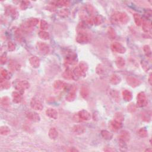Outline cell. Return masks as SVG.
<instances>
[{
  "label": "cell",
  "mask_w": 152,
  "mask_h": 152,
  "mask_svg": "<svg viewBox=\"0 0 152 152\" xmlns=\"http://www.w3.org/2000/svg\"><path fill=\"white\" fill-rule=\"evenodd\" d=\"M112 20L115 22L125 24L128 22L129 17L124 12L116 11L112 15Z\"/></svg>",
  "instance_id": "6da1fadb"
},
{
  "label": "cell",
  "mask_w": 152,
  "mask_h": 152,
  "mask_svg": "<svg viewBox=\"0 0 152 152\" xmlns=\"http://www.w3.org/2000/svg\"><path fill=\"white\" fill-rule=\"evenodd\" d=\"M90 40V37L85 31L79 32L78 35L76 38V41L79 44H86Z\"/></svg>",
  "instance_id": "7a4b0ae2"
},
{
  "label": "cell",
  "mask_w": 152,
  "mask_h": 152,
  "mask_svg": "<svg viewBox=\"0 0 152 152\" xmlns=\"http://www.w3.org/2000/svg\"><path fill=\"white\" fill-rule=\"evenodd\" d=\"M14 87L16 88V89L20 90V91H23V90L29 88L30 84L27 80H20L16 81L14 83Z\"/></svg>",
  "instance_id": "3957f363"
},
{
  "label": "cell",
  "mask_w": 152,
  "mask_h": 152,
  "mask_svg": "<svg viewBox=\"0 0 152 152\" xmlns=\"http://www.w3.org/2000/svg\"><path fill=\"white\" fill-rule=\"evenodd\" d=\"M30 106L33 109L40 111L43 109V105L38 99L36 98H33L30 101Z\"/></svg>",
  "instance_id": "277c9868"
},
{
  "label": "cell",
  "mask_w": 152,
  "mask_h": 152,
  "mask_svg": "<svg viewBox=\"0 0 152 152\" xmlns=\"http://www.w3.org/2000/svg\"><path fill=\"white\" fill-rule=\"evenodd\" d=\"M110 48L114 52L119 53V54H124L126 52V49L125 47L119 42L112 43Z\"/></svg>",
  "instance_id": "5b68a950"
},
{
  "label": "cell",
  "mask_w": 152,
  "mask_h": 152,
  "mask_svg": "<svg viewBox=\"0 0 152 152\" xmlns=\"http://www.w3.org/2000/svg\"><path fill=\"white\" fill-rule=\"evenodd\" d=\"M147 99L145 93L144 92H140L137 95V105L138 107L141 108L146 105Z\"/></svg>",
  "instance_id": "8992f818"
},
{
  "label": "cell",
  "mask_w": 152,
  "mask_h": 152,
  "mask_svg": "<svg viewBox=\"0 0 152 152\" xmlns=\"http://www.w3.org/2000/svg\"><path fill=\"white\" fill-rule=\"evenodd\" d=\"M37 48L42 54H48L50 51V48L48 44L43 42H39L36 44Z\"/></svg>",
  "instance_id": "52a82bcc"
},
{
  "label": "cell",
  "mask_w": 152,
  "mask_h": 152,
  "mask_svg": "<svg viewBox=\"0 0 152 152\" xmlns=\"http://www.w3.org/2000/svg\"><path fill=\"white\" fill-rule=\"evenodd\" d=\"M26 117H27V118L29 119L30 121H33V122H39L40 120V117L39 116V115L37 114L36 112L33 111H30L26 113Z\"/></svg>",
  "instance_id": "ba28073f"
},
{
  "label": "cell",
  "mask_w": 152,
  "mask_h": 152,
  "mask_svg": "<svg viewBox=\"0 0 152 152\" xmlns=\"http://www.w3.org/2000/svg\"><path fill=\"white\" fill-rule=\"evenodd\" d=\"M127 83L132 87H136L141 84V81L139 79L133 76H129L127 78Z\"/></svg>",
  "instance_id": "9c48e42d"
},
{
  "label": "cell",
  "mask_w": 152,
  "mask_h": 152,
  "mask_svg": "<svg viewBox=\"0 0 152 152\" xmlns=\"http://www.w3.org/2000/svg\"><path fill=\"white\" fill-rule=\"evenodd\" d=\"M78 116H79L81 121H89L91 119V114L87 110H81L77 113Z\"/></svg>",
  "instance_id": "30bf717a"
},
{
  "label": "cell",
  "mask_w": 152,
  "mask_h": 152,
  "mask_svg": "<svg viewBox=\"0 0 152 152\" xmlns=\"http://www.w3.org/2000/svg\"><path fill=\"white\" fill-rule=\"evenodd\" d=\"M76 97V87L75 86H73L71 88L70 91L69 92V93L67 94V95L65 97V100L67 102H73L75 100Z\"/></svg>",
  "instance_id": "8fae6325"
},
{
  "label": "cell",
  "mask_w": 152,
  "mask_h": 152,
  "mask_svg": "<svg viewBox=\"0 0 152 152\" xmlns=\"http://www.w3.org/2000/svg\"><path fill=\"white\" fill-rule=\"evenodd\" d=\"M46 115L49 118L53 119V120H57L58 116V112L54 108L47 109L46 110Z\"/></svg>",
  "instance_id": "7c38bea8"
},
{
  "label": "cell",
  "mask_w": 152,
  "mask_h": 152,
  "mask_svg": "<svg viewBox=\"0 0 152 152\" xmlns=\"http://www.w3.org/2000/svg\"><path fill=\"white\" fill-rule=\"evenodd\" d=\"M86 129L83 125H75L73 127V131L75 134L80 135L85 133Z\"/></svg>",
  "instance_id": "4fadbf2b"
},
{
  "label": "cell",
  "mask_w": 152,
  "mask_h": 152,
  "mask_svg": "<svg viewBox=\"0 0 152 152\" xmlns=\"http://www.w3.org/2000/svg\"><path fill=\"white\" fill-rule=\"evenodd\" d=\"M29 63L32 67L37 68L40 66V59L36 56H32L29 58Z\"/></svg>",
  "instance_id": "5bb4252c"
},
{
  "label": "cell",
  "mask_w": 152,
  "mask_h": 152,
  "mask_svg": "<svg viewBox=\"0 0 152 152\" xmlns=\"http://www.w3.org/2000/svg\"><path fill=\"white\" fill-rule=\"evenodd\" d=\"M121 123L122 122H119V121L115 120H112L109 123L110 128L113 131H117L122 127V124Z\"/></svg>",
  "instance_id": "9a60e30c"
},
{
  "label": "cell",
  "mask_w": 152,
  "mask_h": 152,
  "mask_svg": "<svg viewBox=\"0 0 152 152\" xmlns=\"http://www.w3.org/2000/svg\"><path fill=\"white\" fill-rule=\"evenodd\" d=\"M67 86V83L64 81L60 80H56L54 83V87L55 89L57 90H62Z\"/></svg>",
  "instance_id": "2e32d148"
},
{
  "label": "cell",
  "mask_w": 152,
  "mask_h": 152,
  "mask_svg": "<svg viewBox=\"0 0 152 152\" xmlns=\"http://www.w3.org/2000/svg\"><path fill=\"white\" fill-rule=\"evenodd\" d=\"M130 138V133L128 131L126 130H123L121 132L120 136V140L125 141V142H127L129 141Z\"/></svg>",
  "instance_id": "e0dca14e"
},
{
  "label": "cell",
  "mask_w": 152,
  "mask_h": 152,
  "mask_svg": "<svg viewBox=\"0 0 152 152\" xmlns=\"http://www.w3.org/2000/svg\"><path fill=\"white\" fill-rule=\"evenodd\" d=\"M73 79H77L79 78L82 77V76H85V73H83L80 70L79 67H75L74 70L73 71Z\"/></svg>",
  "instance_id": "ac0fdd59"
},
{
  "label": "cell",
  "mask_w": 152,
  "mask_h": 152,
  "mask_svg": "<svg viewBox=\"0 0 152 152\" xmlns=\"http://www.w3.org/2000/svg\"><path fill=\"white\" fill-rule=\"evenodd\" d=\"M12 97H13V102L15 103H19L22 100V96L21 95L19 92H14L12 94Z\"/></svg>",
  "instance_id": "d6986e66"
},
{
  "label": "cell",
  "mask_w": 152,
  "mask_h": 152,
  "mask_svg": "<svg viewBox=\"0 0 152 152\" xmlns=\"http://www.w3.org/2000/svg\"><path fill=\"white\" fill-rule=\"evenodd\" d=\"M122 97L125 101L126 102H130V100L132 99V93L131 92L128 90H124L122 92Z\"/></svg>",
  "instance_id": "ffe728a7"
},
{
  "label": "cell",
  "mask_w": 152,
  "mask_h": 152,
  "mask_svg": "<svg viewBox=\"0 0 152 152\" xmlns=\"http://www.w3.org/2000/svg\"><path fill=\"white\" fill-rule=\"evenodd\" d=\"M48 135L49 138L52 140H55L57 137H58V131L57 130V129L54 128V127H52L51 128L49 131L48 133Z\"/></svg>",
  "instance_id": "44dd1931"
},
{
  "label": "cell",
  "mask_w": 152,
  "mask_h": 152,
  "mask_svg": "<svg viewBox=\"0 0 152 152\" xmlns=\"http://www.w3.org/2000/svg\"><path fill=\"white\" fill-rule=\"evenodd\" d=\"M121 78L120 75L117 74H114L111 76L110 79V83H112V85H118L121 82Z\"/></svg>",
  "instance_id": "7402d4cb"
},
{
  "label": "cell",
  "mask_w": 152,
  "mask_h": 152,
  "mask_svg": "<svg viewBox=\"0 0 152 152\" xmlns=\"http://www.w3.org/2000/svg\"><path fill=\"white\" fill-rule=\"evenodd\" d=\"M89 94V89L85 86H83L81 87L80 89V95L81 97L84 99H86Z\"/></svg>",
  "instance_id": "603a6c76"
},
{
  "label": "cell",
  "mask_w": 152,
  "mask_h": 152,
  "mask_svg": "<svg viewBox=\"0 0 152 152\" xmlns=\"http://www.w3.org/2000/svg\"><path fill=\"white\" fill-rule=\"evenodd\" d=\"M63 77L67 80L73 79V73L70 69L67 68L63 73Z\"/></svg>",
  "instance_id": "cb8c5ba5"
},
{
  "label": "cell",
  "mask_w": 152,
  "mask_h": 152,
  "mask_svg": "<svg viewBox=\"0 0 152 152\" xmlns=\"http://www.w3.org/2000/svg\"><path fill=\"white\" fill-rule=\"evenodd\" d=\"M115 63H116V66L118 67V68H120L124 67L125 65V59L121 57H117L116 59Z\"/></svg>",
  "instance_id": "d4e9b609"
},
{
  "label": "cell",
  "mask_w": 152,
  "mask_h": 152,
  "mask_svg": "<svg viewBox=\"0 0 152 152\" xmlns=\"http://www.w3.org/2000/svg\"><path fill=\"white\" fill-rule=\"evenodd\" d=\"M79 67L80 70L83 72V73H85L87 71L88 68H89V66H88L87 64L84 62V61H81V62L80 63Z\"/></svg>",
  "instance_id": "484cf974"
},
{
  "label": "cell",
  "mask_w": 152,
  "mask_h": 152,
  "mask_svg": "<svg viewBox=\"0 0 152 152\" xmlns=\"http://www.w3.org/2000/svg\"><path fill=\"white\" fill-rule=\"evenodd\" d=\"M101 135L105 140H110L112 139L113 137V134L110 133L109 131L107 130H102L101 131Z\"/></svg>",
  "instance_id": "4316f807"
},
{
  "label": "cell",
  "mask_w": 152,
  "mask_h": 152,
  "mask_svg": "<svg viewBox=\"0 0 152 152\" xmlns=\"http://www.w3.org/2000/svg\"><path fill=\"white\" fill-rule=\"evenodd\" d=\"M38 34L39 38L43 40H48L49 39V37H50L49 33L44 31V30H41V31L39 32Z\"/></svg>",
  "instance_id": "83f0119b"
},
{
  "label": "cell",
  "mask_w": 152,
  "mask_h": 152,
  "mask_svg": "<svg viewBox=\"0 0 152 152\" xmlns=\"http://www.w3.org/2000/svg\"><path fill=\"white\" fill-rule=\"evenodd\" d=\"M151 23L149 22H144L143 23L142 29L143 30L144 32L148 33L151 30Z\"/></svg>",
  "instance_id": "f1b7e54d"
},
{
  "label": "cell",
  "mask_w": 152,
  "mask_h": 152,
  "mask_svg": "<svg viewBox=\"0 0 152 152\" xmlns=\"http://www.w3.org/2000/svg\"><path fill=\"white\" fill-rule=\"evenodd\" d=\"M39 19L37 18H29L27 21V23H28L30 27H34V26H36L37 24L39 23Z\"/></svg>",
  "instance_id": "f546056e"
},
{
  "label": "cell",
  "mask_w": 152,
  "mask_h": 152,
  "mask_svg": "<svg viewBox=\"0 0 152 152\" xmlns=\"http://www.w3.org/2000/svg\"><path fill=\"white\" fill-rule=\"evenodd\" d=\"M70 4V2L67 0H61V1H58L55 3V5L58 7H67Z\"/></svg>",
  "instance_id": "4dcf8cb0"
},
{
  "label": "cell",
  "mask_w": 152,
  "mask_h": 152,
  "mask_svg": "<svg viewBox=\"0 0 152 152\" xmlns=\"http://www.w3.org/2000/svg\"><path fill=\"white\" fill-rule=\"evenodd\" d=\"M103 18H102L101 16H95V17L93 18V24H95V25H96V26H98V25H100V24H101L102 23H103Z\"/></svg>",
  "instance_id": "1f68e13d"
},
{
  "label": "cell",
  "mask_w": 152,
  "mask_h": 152,
  "mask_svg": "<svg viewBox=\"0 0 152 152\" xmlns=\"http://www.w3.org/2000/svg\"><path fill=\"white\" fill-rule=\"evenodd\" d=\"M143 50L146 56L149 58V59H151V49L150 48V46L149 45H144L143 47Z\"/></svg>",
  "instance_id": "d6a6232c"
},
{
  "label": "cell",
  "mask_w": 152,
  "mask_h": 152,
  "mask_svg": "<svg viewBox=\"0 0 152 152\" xmlns=\"http://www.w3.org/2000/svg\"><path fill=\"white\" fill-rule=\"evenodd\" d=\"M134 18L135 24L137 26H140L142 24V19H141V16H140V14L137 13H135L134 14Z\"/></svg>",
  "instance_id": "836d02e7"
},
{
  "label": "cell",
  "mask_w": 152,
  "mask_h": 152,
  "mask_svg": "<svg viewBox=\"0 0 152 152\" xmlns=\"http://www.w3.org/2000/svg\"><path fill=\"white\" fill-rule=\"evenodd\" d=\"M1 89H7L10 87V83L8 81L5 80L4 79L1 77Z\"/></svg>",
  "instance_id": "e575fe53"
},
{
  "label": "cell",
  "mask_w": 152,
  "mask_h": 152,
  "mask_svg": "<svg viewBox=\"0 0 152 152\" xmlns=\"http://www.w3.org/2000/svg\"><path fill=\"white\" fill-rule=\"evenodd\" d=\"M108 34L109 38L111 39H114L116 38V33L114 29H113L112 27H108Z\"/></svg>",
  "instance_id": "d590c367"
},
{
  "label": "cell",
  "mask_w": 152,
  "mask_h": 152,
  "mask_svg": "<svg viewBox=\"0 0 152 152\" xmlns=\"http://www.w3.org/2000/svg\"><path fill=\"white\" fill-rule=\"evenodd\" d=\"M10 133V129L7 126H2L0 128V134L2 135H8Z\"/></svg>",
  "instance_id": "8d00e7d4"
},
{
  "label": "cell",
  "mask_w": 152,
  "mask_h": 152,
  "mask_svg": "<svg viewBox=\"0 0 152 152\" xmlns=\"http://www.w3.org/2000/svg\"><path fill=\"white\" fill-rule=\"evenodd\" d=\"M1 103L4 107H7L10 105V99L7 96H4L1 99Z\"/></svg>",
  "instance_id": "74e56055"
},
{
  "label": "cell",
  "mask_w": 152,
  "mask_h": 152,
  "mask_svg": "<svg viewBox=\"0 0 152 152\" xmlns=\"http://www.w3.org/2000/svg\"><path fill=\"white\" fill-rule=\"evenodd\" d=\"M137 134H139L140 137H143V138H144V137H146L148 135L147 131L144 128H141L140 129V130L137 131Z\"/></svg>",
  "instance_id": "f35d334b"
},
{
  "label": "cell",
  "mask_w": 152,
  "mask_h": 152,
  "mask_svg": "<svg viewBox=\"0 0 152 152\" xmlns=\"http://www.w3.org/2000/svg\"><path fill=\"white\" fill-rule=\"evenodd\" d=\"M58 14H59V16H60L61 17H67L69 15L70 11H69V10L68 9H63V10H60Z\"/></svg>",
  "instance_id": "ab89813d"
},
{
  "label": "cell",
  "mask_w": 152,
  "mask_h": 152,
  "mask_svg": "<svg viewBox=\"0 0 152 152\" xmlns=\"http://www.w3.org/2000/svg\"><path fill=\"white\" fill-rule=\"evenodd\" d=\"M48 27H49V25L48 23L45 21V20H41L40 23V28L41 29L45 31V30L48 29Z\"/></svg>",
  "instance_id": "60d3db41"
},
{
  "label": "cell",
  "mask_w": 152,
  "mask_h": 152,
  "mask_svg": "<svg viewBox=\"0 0 152 152\" xmlns=\"http://www.w3.org/2000/svg\"><path fill=\"white\" fill-rule=\"evenodd\" d=\"M114 120L118 121L120 122H122V121L124 120V115H123L120 112H117V113H116L115 115Z\"/></svg>",
  "instance_id": "b9f144b4"
},
{
  "label": "cell",
  "mask_w": 152,
  "mask_h": 152,
  "mask_svg": "<svg viewBox=\"0 0 152 152\" xmlns=\"http://www.w3.org/2000/svg\"><path fill=\"white\" fill-rule=\"evenodd\" d=\"M22 29L24 30V31L27 32H29L31 31V30H32V27H30V26L29 25L27 22L22 24Z\"/></svg>",
  "instance_id": "7bdbcfd3"
},
{
  "label": "cell",
  "mask_w": 152,
  "mask_h": 152,
  "mask_svg": "<svg viewBox=\"0 0 152 152\" xmlns=\"http://www.w3.org/2000/svg\"><path fill=\"white\" fill-rule=\"evenodd\" d=\"M141 65L142 66V68H143L144 70L145 71H148L150 69V66L149 65V64L145 60H142L141 61Z\"/></svg>",
  "instance_id": "ee69618b"
},
{
  "label": "cell",
  "mask_w": 152,
  "mask_h": 152,
  "mask_svg": "<svg viewBox=\"0 0 152 152\" xmlns=\"http://www.w3.org/2000/svg\"><path fill=\"white\" fill-rule=\"evenodd\" d=\"M104 68L103 65L101 64H99L96 67V73L99 75H102L104 73Z\"/></svg>",
  "instance_id": "f6af8a7d"
},
{
  "label": "cell",
  "mask_w": 152,
  "mask_h": 152,
  "mask_svg": "<svg viewBox=\"0 0 152 152\" xmlns=\"http://www.w3.org/2000/svg\"><path fill=\"white\" fill-rule=\"evenodd\" d=\"M30 4V1H22L21 4H20V9H21L22 10H26L27 8L29 7V5Z\"/></svg>",
  "instance_id": "bcb514c9"
},
{
  "label": "cell",
  "mask_w": 152,
  "mask_h": 152,
  "mask_svg": "<svg viewBox=\"0 0 152 152\" xmlns=\"http://www.w3.org/2000/svg\"><path fill=\"white\" fill-rule=\"evenodd\" d=\"M8 49L9 51H14L16 49V45L13 42H9L8 43Z\"/></svg>",
  "instance_id": "7dc6e473"
},
{
  "label": "cell",
  "mask_w": 152,
  "mask_h": 152,
  "mask_svg": "<svg viewBox=\"0 0 152 152\" xmlns=\"http://www.w3.org/2000/svg\"><path fill=\"white\" fill-rule=\"evenodd\" d=\"M7 55L5 54H4L1 55V59H0V62H1V64L2 65L5 64L7 63Z\"/></svg>",
  "instance_id": "c3c4849f"
},
{
  "label": "cell",
  "mask_w": 152,
  "mask_h": 152,
  "mask_svg": "<svg viewBox=\"0 0 152 152\" xmlns=\"http://www.w3.org/2000/svg\"><path fill=\"white\" fill-rule=\"evenodd\" d=\"M1 75L2 78L6 79L7 78H8V76H9V73H8V71L6 70L3 69L1 71Z\"/></svg>",
  "instance_id": "681fc988"
},
{
  "label": "cell",
  "mask_w": 152,
  "mask_h": 152,
  "mask_svg": "<svg viewBox=\"0 0 152 152\" xmlns=\"http://www.w3.org/2000/svg\"><path fill=\"white\" fill-rule=\"evenodd\" d=\"M110 94H111L112 96L116 100H120V96H119V94L116 91H115V90H113L111 92H110Z\"/></svg>",
  "instance_id": "f907efd6"
},
{
  "label": "cell",
  "mask_w": 152,
  "mask_h": 152,
  "mask_svg": "<svg viewBox=\"0 0 152 152\" xmlns=\"http://www.w3.org/2000/svg\"><path fill=\"white\" fill-rule=\"evenodd\" d=\"M17 67H18V65H16L13 62H11L9 64V68L11 71H14Z\"/></svg>",
  "instance_id": "816d5d0a"
},
{
  "label": "cell",
  "mask_w": 152,
  "mask_h": 152,
  "mask_svg": "<svg viewBox=\"0 0 152 152\" xmlns=\"http://www.w3.org/2000/svg\"><path fill=\"white\" fill-rule=\"evenodd\" d=\"M136 109V108H135V106L134 105V104L131 103L130 105L128 106V110L130 112H134Z\"/></svg>",
  "instance_id": "f5cc1de1"
},
{
  "label": "cell",
  "mask_w": 152,
  "mask_h": 152,
  "mask_svg": "<svg viewBox=\"0 0 152 152\" xmlns=\"http://www.w3.org/2000/svg\"><path fill=\"white\" fill-rule=\"evenodd\" d=\"M73 120L76 122H81V120H80V118H79V116H78V114H75L74 115V116H73Z\"/></svg>",
  "instance_id": "db71d44e"
},
{
  "label": "cell",
  "mask_w": 152,
  "mask_h": 152,
  "mask_svg": "<svg viewBox=\"0 0 152 152\" xmlns=\"http://www.w3.org/2000/svg\"><path fill=\"white\" fill-rule=\"evenodd\" d=\"M87 9L88 11H89V13L90 14H93V12H94V9H93V7H92V6L91 5H87Z\"/></svg>",
  "instance_id": "11a10c76"
},
{
  "label": "cell",
  "mask_w": 152,
  "mask_h": 152,
  "mask_svg": "<svg viewBox=\"0 0 152 152\" xmlns=\"http://www.w3.org/2000/svg\"><path fill=\"white\" fill-rule=\"evenodd\" d=\"M149 83H150V85H151V74H150V75H149Z\"/></svg>",
  "instance_id": "9f6ffc18"
},
{
  "label": "cell",
  "mask_w": 152,
  "mask_h": 152,
  "mask_svg": "<svg viewBox=\"0 0 152 152\" xmlns=\"http://www.w3.org/2000/svg\"><path fill=\"white\" fill-rule=\"evenodd\" d=\"M105 151H115V150H114V149H105L104 150Z\"/></svg>",
  "instance_id": "6f0895ef"
},
{
  "label": "cell",
  "mask_w": 152,
  "mask_h": 152,
  "mask_svg": "<svg viewBox=\"0 0 152 152\" xmlns=\"http://www.w3.org/2000/svg\"><path fill=\"white\" fill-rule=\"evenodd\" d=\"M146 151H151V149H147Z\"/></svg>",
  "instance_id": "680465c9"
}]
</instances>
